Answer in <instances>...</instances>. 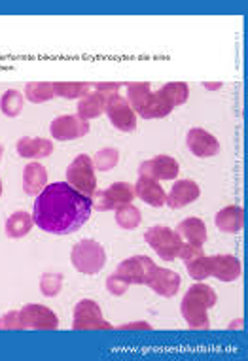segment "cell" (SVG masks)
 Segmentation results:
<instances>
[{"instance_id":"cell-38","label":"cell","mask_w":248,"mask_h":361,"mask_svg":"<svg viewBox=\"0 0 248 361\" xmlns=\"http://www.w3.org/2000/svg\"><path fill=\"white\" fill-rule=\"evenodd\" d=\"M203 254H205V252H203V246H195V244L184 243L180 252H178V257H180L184 263H188V261H194L195 257H199V255Z\"/></svg>"},{"instance_id":"cell-31","label":"cell","mask_w":248,"mask_h":361,"mask_svg":"<svg viewBox=\"0 0 248 361\" xmlns=\"http://www.w3.org/2000/svg\"><path fill=\"white\" fill-rule=\"evenodd\" d=\"M186 271H188L189 279L194 282H205L207 279H211V257L203 254L199 257H195L194 261H188Z\"/></svg>"},{"instance_id":"cell-32","label":"cell","mask_w":248,"mask_h":361,"mask_svg":"<svg viewBox=\"0 0 248 361\" xmlns=\"http://www.w3.org/2000/svg\"><path fill=\"white\" fill-rule=\"evenodd\" d=\"M119 163V152L116 148H102L99 149L93 157L95 171L110 172L114 171Z\"/></svg>"},{"instance_id":"cell-4","label":"cell","mask_w":248,"mask_h":361,"mask_svg":"<svg viewBox=\"0 0 248 361\" xmlns=\"http://www.w3.org/2000/svg\"><path fill=\"white\" fill-rule=\"evenodd\" d=\"M144 240L150 248L154 250L158 257L163 261L178 259V252L182 248L184 240L178 237V233L165 225H154L144 233Z\"/></svg>"},{"instance_id":"cell-24","label":"cell","mask_w":248,"mask_h":361,"mask_svg":"<svg viewBox=\"0 0 248 361\" xmlns=\"http://www.w3.org/2000/svg\"><path fill=\"white\" fill-rule=\"evenodd\" d=\"M114 218H116L119 229H124V231H135L136 227L142 224V212L133 202L119 204V207L114 208Z\"/></svg>"},{"instance_id":"cell-25","label":"cell","mask_w":248,"mask_h":361,"mask_svg":"<svg viewBox=\"0 0 248 361\" xmlns=\"http://www.w3.org/2000/svg\"><path fill=\"white\" fill-rule=\"evenodd\" d=\"M55 97L66 101H80L93 91V85L88 82H54Z\"/></svg>"},{"instance_id":"cell-18","label":"cell","mask_w":248,"mask_h":361,"mask_svg":"<svg viewBox=\"0 0 248 361\" xmlns=\"http://www.w3.org/2000/svg\"><path fill=\"white\" fill-rule=\"evenodd\" d=\"M175 231L178 233V237L182 238L184 243L195 244V246H205L208 238L207 224L201 218H195V216L182 219Z\"/></svg>"},{"instance_id":"cell-22","label":"cell","mask_w":248,"mask_h":361,"mask_svg":"<svg viewBox=\"0 0 248 361\" xmlns=\"http://www.w3.org/2000/svg\"><path fill=\"white\" fill-rule=\"evenodd\" d=\"M33 227H35L33 214L25 212V210H18V212H13L12 216L6 219V224H4V233H6L8 238L18 240V238L27 237V235L33 231Z\"/></svg>"},{"instance_id":"cell-29","label":"cell","mask_w":248,"mask_h":361,"mask_svg":"<svg viewBox=\"0 0 248 361\" xmlns=\"http://www.w3.org/2000/svg\"><path fill=\"white\" fill-rule=\"evenodd\" d=\"M127 93H125V101L129 102L131 108L138 112L142 108V104L146 102V99L152 95V87L148 82H131L125 85Z\"/></svg>"},{"instance_id":"cell-12","label":"cell","mask_w":248,"mask_h":361,"mask_svg":"<svg viewBox=\"0 0 248 361\" xmlns=\"http://www.w3.org/2000/svg\"><path fill=\"white\" fill-rule=\"evenodd\" d=\"M186 146L199 159L216 157L220 154V140L203 127H191L186 133Z\"/></svg>"},{"instance_id":"cell-30","label":"cell","mask_w":248,"mask_h":361,"mask_svg":"<svg viewBox=\"0 0 248 361\" xmlns=\"http://www.w3.org/2000/svg\"><path fill=\"white\" fill-rule=\"evenodd\" d=\"M108 199L114 202V207H119V204H129L136 199L135 197V188L127 182H116V184L108 185L107 190Z\"/></svg>"},{"instance_id":"cell-19","label":"cell","mask_w":248,"mask_h":361,"mask_svg":"<svg viewBox=\"0 0 248 361\" xmlns=\"http://www.w3.org/2000/svg\"><path fill=\"white\" fill-rule=\"evenodd\" d=\"M47 185V171L40 161H29L23 169V191L27 195H40Z\"/></svg>"},{"instance_id":"cell-23","label":"cell","mask_w":248,"mask_h":361,"mask_svg":"<svg viewBox=\"0 0 248 361\" xmlns=\"http://www.w3.org/2000/svg\"><path fill=\"white\" fill-rule=\"evenodd\" d=\"M105 110H107V99L99 95V93L91 91L89 95H85L83 99L78 101L76 116L89 123L91 119L101 118L102 114H105Z\"/></svg>"},{"instance_id":"cell-33","label":"cell","mask_w":248,"mask_h":361,"mask_svg":"<svg viewBox=\"0 0 248 361\" xmlns=\"http://www.w3.org/2000/svg\"><path fill=\"white\" fill-rule=\"evenodd\" d=\"M65 276L61 273H44L40 276V293L44 297H57L63 291Z\"/></svg>"},{"instance_id":"cell-17","label":"cell","mask_w":248,"mask_h":361,"mask_svg":"<svg viewBox=\"0 0 248 361\" xmlns=\"http://www.w3.org/2000/svg\"><path fill=\"white\" fill-rule=\"evenodd\" d=\"M16 149H18L19 157L29 161H38L54 154V142L49 138L21 137L18 144H16Z\"/></svg>"},{"instance_id":"cell-11","label":"cell","mask_w":248,"mask_h":361,"mask_svg":"<svg viewBox=\"0 0 248 361\" xmlns=\"http://www.w3.org/2000/svg\"><path fill=\"white\" fill-rule=\"evenodd\" d=\"M178 174H180V165L171 155H154L152 159L142 161L138 166V176L154 178L158 182L177 180Z\"/></svg>"},{"instance_id":"cell-1","label":"cell","mask_w":248,"mask_h":361,"mask_svg":"<svg viewBox=\"0 0 248 361\" xmlns=\"http://www.w3.org/2000/svg\"><path fill=\"white\" fill-rule=\"evenodd\" d=\"M93 214L91 199L66 182H54L36 195L33 219L49 235H72L88 224Z\"/></svg>"},{"instance_id":"cell-43","label":"cell","mask_w":248,"mask_h":361,"mask_svg":"<svg viewBox=\"0 0 248 361\" xmlns=\"http://www.w3.org/2000/svg\"><path fill=\"white\" fill-rule=\"evenodd\" d=\"M2 191H4V185H2V180H0V197H2Z\"/></svg>"},{"instance_id":"cell-7","label":"cell","mask_w":248,"mask_h":361,"mask_svg":"<svg viewBox=\"0 0 248 361\" xmlns=\"http://www.w3.org/2000/svg\"><path fill=\"white\" fill-rule=\"evenodd\" d=\"M19 322L21 327L25 329H33V331H55L59 329V318L52 308L44 307V305H25L19 308Z\"/></svg>"},{"instance_id":"cell-5","label":"cell","mask_w":248,"mask_h":361,"mask_svg":"<svg viewBox=\"0 0 248 361\" xmlns=\"http://www.w3.org/2000/svg\"><path fill=\"white\" fill-rule=\"evenodd\" d=\"M72 329L74 331H110L114 326L105 320L99 302L93 299H82L72 312Z\"/></svg>"},{"instance_id":"cell-40","label":"cell","mask_w":248,"mask_h":361,"mask_svg":"<svg viewBox=\"0 0 248 361\" xmlns=\"http://www.w3.org/2000/svg\"><path fill=\"white\" fill-rule=\"evenodd\" d=\"M203 87L207 89V91H220V89L224 87V83L222 82H203Z\"/></svg>"},{"instance_id":"cell-3","label":"cell","mask_w":248,"mask_h":361,"mask_svg":"<svg viewBox=\"0 0 248 361\" xmlns=\"http://www.w3.org/2000/svg\"><path fill=\"white\" fill-rule=\"evenodd\" d=\"M71 263L78 273L95 276L107 265V250L93 238H83L71 250Z\"/></svg>"},{"instance_id":"cell-10","label":"cell","mask_w":248,"mask_h":361,"mask_svg":"<svg viewBox=\"0 0 248 361\" xmlns=\"http://www.w3.org/2000/svg\"><path fill=\"white\" fill-rule=\"evenodd\" d=\"M89 133V123L83 121L76 114H65L57 116L49 125V135L59 142H72L78 138H83Z\"/></svg>"},{"instance_id":"cell-42","label":"cell","mask_w":248,"mask_h":361,"mask_svg":"<svg viewBox=\"0 0 248 361\" xmlns=\"http://www.w3.org/2000/svg\"><path fill=\"white\" fill-rule=\"evenodd\" d=\"M2 157H4V146L0 144V159H2Z\"/></svg>"},{"instance_id":"cell-37","label":"cell","mask_w":248,"mask_h":361,"mask_svg":"<svg viewBox=\"0 0 248 361\" xmlns=\"http://www.w3.org/2000/svg\"><path fill=\"white\" fill-rule=\"evenodd\" d=\"M93 91L95 93H99L101 97H105L108 102V99H112V97L119 95V91H122V83L119 82H99L93 83Z\"/></svg>"},{"instance_id":"cell-15","label":"cell","mask_w":248,"mask_h":361,"mask_svg":"<svg viewBox=\"0 0 248 361\" xmlns=\"http://www.w3.org/2000/svg\"><path fill=\"white\" fill-rule=\"evenodd\" d=\"M180 274L171 271V269H165V267H158L155 273L152 274V279L148 280V288L158 293L160 297H165V299H171L180 291Z\"/></svg>"},{"instance_id":"cell-8","label":"cell","mask_w":248,"mask_h":361,"mask_svg":"<svg viewBox=\"0 0 248 361\" xmlns=\"http://www.w3.org/2000/svg\"><path fill=\"white\" fill-rule=\"evenodd\" d=\"M158 265L154 263L152 257L148 255H133V257H127L122 263H118L116 267V273L129 282L131 286H146L148 280L152 279V274L155 273Z\"/></svg>"},{"instance_id":"cell-20","label":"cell","mask_w":248,"mask_h":361,"mask_svg":"<svg viewBox=\"0 0 248 361\" xmlns=\"http://www.w3.org/2000/svg\"><path fill=\"white\" fill-rule=\"evenodd\" d=\"M214 224L218 227V231L225 233V235L241 233L242 227H244V210L241 207H237V204L224 207L216 214Z\"/></svg>"},{"instance_id":"cell-39","label":"cell","mask_w":248,"mask_h":361,"mask_svg":"<svg viewBox=\"0 0 248 361\" xmlns=\"http://www.w3.org/2000/svg\"><path fill=\"white\" fill-rule=\"evenodd\" d=\"M119 331H152V324L141 320V322H129L124 326L118 327Z\"/></svg>"},{"instance_id":"cell-26","label":"cell","mask_w":248,"mask_h":361,"mask_svg":"<svg viewBox=\"0 0 248 361\" xmlns=\"http://www.w3.org/2000/svg\"><path fill=\"white\" fill-rule=\"evenodd\" d=\"M23 97L33 104H44L55 99L54 82H29L23 89Z\"/></svg>"},{"instance_id":"cell-6","label":"cell","mask_w":248,"mask_h":361,"mask_svg":"<svg viewBox=\"0 0 248 361\" xmlns=\"http://www.w3.org/2000/svg\"><path fill=\"white\" fill-rule=\"evenodd\" d=\"M66 184H71L83 195L91 197L97 191V176H95L93 159L85 154L76 155L66 166Z\"/></svg>"},{"instance_id":"cell-16","label":"cell","mask_w":248,"mask_h":361,"mask_svg":"<svg viewBox=\"0 0 248 361\" xmlns=\"http://www.w3.org/2000/svg\"><path fill=\"white\" fill-rule=\"evenodd\" d=\"M133 188H135V197H138V199H141L144 204H148V207H165L167 193L165 190H163V185H161L158 180H154V178L138 176Z\"/></svg>"},{"instance_id":"cell-28","label":"cell","mask_w":248,"mask_h":361,"mask_svg":"<svg viewBox=\"0 0 248 361\" xmlns=\"http://www.w3.org/2000/svg\"><path fill=\"white\" fill-rule=\"evenodd\" d=\"M160 93L171 102L172 106H182L189 99V85L186 82H169L161 85Z\"/></svg>"},{"instance_id":"cell-2","label":"cell","mask_w":248,"mask_h":361,"mask_svg":"<svg viewBox=\"0 0 248 361\" xmlns=\"http://www.w3.org/2000/svg\"><path fill=\"white\" fill-rule=\"evenodd\" d=\"M218 302V293L214 291L213 286L205 282H195L184 293L182 302H180V314L186 320L189 329H208L211 320H208V310L216 307Z\"/></svg>"},{"instance_id":"cell-34","label":"cell","mask_w":248,"mask_h":361,"mask_svg":"<svg viewBox=\"0 0 248 361\" xmlns=\"http://www.w3.org/2000/svg\"><path fill=\"white\" fill-rule=\"evenodd\" d=\"M129 288H131L129 282H127L125 279H122L118 273L110 274V276L107 279V290L108 293H112L114 297L125 295V293L129 291Z\"/></svg>"},{"instance_id":"cell-41","label":"cell","mask_w":248,"mask_h":361,"mask_svg":"<svg viewBox=\"0 0 248 361\" xmlns=\"http://www.w3.org/2000/svg\"><path fill=\"white\" fill-rule=\"evenodd\" d=\"M235 329H244V322H242V318H237L233 324H230V331H235Z\"/></svg>"},{"instance_id":"cell-21","label":"cell","mask_w":248,"mask_h":361,"mask_svg":"<svg viewBox=\"0 0 248 361\" xmlns=\"http://www.w3.org/2000/svg\"><path fill=\"white\" fill-rule=\"evenodd\" d=\"M172 112H175V106L167 101L165 97L161 95L160 91H155V93L148 97L146 102L136 112V116L142 119H163L167 116H171Z\"/></svg>"},{"instance_id":"cell-9","label":"cell","mask_w":248,"mask_h":361,"mask_svg":"<svg viewBox=\"0 0 248 361\" xmlns=\"http://www.w3.org/2000/svg\"><path fill=\"white\" fill-rule=\"evenodd\" d=\"M105 114H107L108 121L112 123L114 129L122 130V133H133L138 125V116L131 108L129 102L125 101V97H122V93L108 99Z\"/></svg>"},{"instance_id":"cell-35","label":"cell","mask_w":248,"mask_h":361,"mask_svg":"<svg viewBox=\"0 0 248 361\" xmlns=\"http://www.w3.org/2000/svg\"><path fill=\"white\" fill-rule=\"evenodd\" d=\"M0 331H23L19 322V310H8L0 316Z\"/></svg>"},{"instance_id":"cell-36","label":"cell","mask_w":248,"mask_h":361,"mask_svg":"<svg viewBox=\"0 0 248 361\" xmlns=\"http://www.w3.org/2000/svg\"><path fill=\"white\" fill-rule=\"evenodd\" d=\"M91 199V207L93 210H99V212H108V210H114V202L108 199L107 191L105 190H97L93 195L89 197Z\"/></svg>"},{"instance_id":"cell-27","label":"cell","mask_w":248,"mask_h":361,"mask_svg":"<svg viewBox=\"0 0 248 361\" xmlns=\"http://www.w3.org/2000/svg\"><path fill=\"white\" fill-rule=\"evenodd\" d=\"M25 97L21 91L16 89H8L4 91V95L0 97V112L4 114L6 118H18L19 114L23 112Z\"/></svg>"},{"instance_id":"cell-13","label":"cell","mask_w":248,"mask_h":361,"mask_svg":"<svg viewBox=\"0 0 248 361\" xmlns=\"http://www.w3.org/2000/svg\"><path fill=\"white\" fill-rule=\"evenodd\" d=\"M211 257V276H214L220 282H235L241 279L242 274V263L239 257L231 254H216L208 255Z\"/></svg>"},{"instance_id":"cell-14","label":"cell","mask_w":248,"mask_h":361,"mask_svg":"<svg viewBox=\"0 0 248 361\" xmlns=\"http://www.w3.org/2000/svg\"><path fill=\"white\" fill-rule=\"evenodd\" d=\"M201 197V188L194 180H178L171 188V191L167 193L165 204L172 210H180L186 208L188 204L195 202Z\"/></svg>"}]
</instances>
